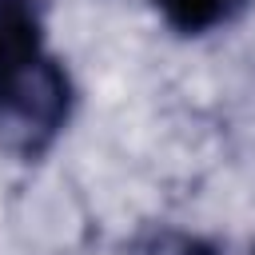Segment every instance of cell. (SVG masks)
I'll list each match as a JSON object with an SVG mask.
<instances>
[{"label":"cell","mask_w":255,"mask_h":255,"mask_svg":"<svg viewBox=\"0 0 255 255\" xmlns=\"http://www.w3.org/2000/svg\"><path fill=\"white\" fill-rule=\"evenodd\" d=\"M72 104V76L48 52L12 72H0V151L16 159L48 155V147L68 128Z\"/></svg>","instance_id":"6da1fadb"},{"label":"cell","mask_w":255,"mask_h":255,"mask_svg":"<svg viewBox=\"0 0 255 255\" xmlns=\"http://www.w3.org/2000/svg\"><path fill=\"white\" fill-rule=\"evenodd\" d=\"M44 52V0H0V72Z\"/></svg>","instance_id":"7a4b0ae2"},{"label":"cell","mask_w":255,"mask_h":255,"mask_svg":"<svg viewBox=\"0 0 255 255\" xmlns=\"http://www.w3.org/2000/svg\"><path fill=\"white\" fill-rule=\"evenodd\" d=\"M251 0H155V12L163 16V24L179 36H203L219 24H227L231 16H239Z\"/></svg>","instance_id":"3957f363"},{"label":"cell","mask_w":255,"mask_h":255,"mask_svg":"<svg viewBox=\"0 0 255 255\" xmlns=\"http://www.w3.org/2000/svg\"><path fill=\"white\" fill-rule=\"evenodd\" d=\"M124 255H219V251L199 235H187L175 227H151V231L135 235Z\"/></svg>","instance_id":"277c9868"}]
</instances>
